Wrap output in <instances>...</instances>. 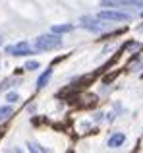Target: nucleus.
<instances>
[{
  "instance_id": "f257e3e1",
  "label": "nucleus",
  "mask_w": 143,
  "mask_h": 153,
  "mask_svg": "<svg viewBox=\"0 0 143 153\" xmlns=\"http://www.w3.org/2000/svg\"><path fill=\"white\" fill-rule=\"evenodd\" d=\"M62 47V37L58 33L52 35H41L35 39V49L37 51H54Z\"/></svg>"
},
{
  "instance_id": "f03ea898",
  "label": "nucleus",
  "mask_w": 143,
  "mask_h": 153,
  "mask_svg": "<svg viewBox=\"0 0 143 153\" xmlns=\"http://www.w3.org/2000/svg\"><path fill=\"white\" fill-rule=\"evenodd\" d=\"M79 27H83V29H87V31H93V33H101V31L105 29V23L101 22V18L83 16V18L79 19Z\"/></svg>"
},
{
  "instance_id": "7ed1b4c3",
  "label": "nucleus",
  "mask_w": 143,
  "mask_h": 153,
  "mask_svg": "<svg viewBox=\"0 0 143 153\" xmlns=\"http://www.w3.org/2000/svg\"><path fill=\"white\" fill-rule=\"evenodd\" d=\"M97 18L106 19V22H130L132 16L126 12H118V10H101Z\"/></svg>"
},
{
  "instance_id": "20e7f679",
  "label": "nucleus",
  "mask_w": 143,
  "mask_h": 153,
  "mask_svg": "<svg viewBox=\"0 0 143 153\" xmlns=\"http://www.w3.org/2000/svg\"><path fill=\"white\" fill-rule=\"evenodd\" d=\"M6 52H8V54H12V56H29V54H33V52H35V49H31L29 43L21 41V43H15V45H8L6 47Z\"/></svg>"
},
{
  "instance_id": "39448f33",
  "label": "nucleus",
  "mask_w": 143,
  "mask_h": 153,
  "mask_svg": "<svg viewBox=\"0 0 143 153\" xmlns=\"http://www.w3.org/2000/svg\"><path fill=\"white\" fill-rule=\"evenodd\" d=\"M102 8H122V6H136L143 8V0H101Z\"/></svg>"
},
{
  "instance_id": "423d86ee",
  "label": "nucleus",
  "mask_w": 143,
  "mask_h": 153,
  "mask_svg": "<svg viewBox=\"0 0 143 153\" xmlns=\"http://www.w3.org/2000/svg\"><path fill=\"white\" fill-rule=\"evenodd\" d=\"M124 142H126V136L122 132H118V134H112L108 138V147H120Z\"/></svg>"
},
{
  "instance_id": "0eeeda50",
  "label": "nucleus",
  "mask_w": 143,
  "mask_h": 153,
  "mask_svg": "<svg viewBox=\"0 0 143 153\" xmlns=\"http://www.w3.org/2000/svg\"><path fill=\"white\" fill-rule=\"evenodd\" d=\"M50 76H52V68H46V72H43L41 78L37 79V89H43V87L50 82Z\"/></svg>"
},
{
  "instance_id": "6e6552de",
  "label": "nucleus",
  "mask_w": 143,
  "mask_h": 153,
  "mask_svg": "<svg viewBox=\"0 0 143 153\" xmlns=\"http://www.w3.org/2000/svg\"><path fill=\"white\" fill-rule=\"evenodd\" d=\"M74 29V23H62V25H54L52 33H70Z\"/></svg>"
},
{
  "instance_id": "1a4fd4ad",
  "label": "nucleus",
  "mask_w": 143,
  "mask_h": 153,
  "mask_svg": "<svg viewBox=\"0 0 143 153\" xmlns=\"http://www.w3.org/2000/svg\"><path fill=\"white\" fill-rule=\"evenodd\" d=\"M12 107L10 105H2V107H0V120H6V118H10L12 116Z\"/></svg>"
},
{
  "instance_id": "9d476101",
  "label": "nucleus",
  "mask_w": 143,
  "mask_h": 153,
  "mask_svg": "<svg viewBox=\"0 0 143 153\" xmlns=\"http://www.w3.org/2000/svg\"><path fill=\"white\" fill-rule=\"evenodd\" d=\"M27 149H29V151H35V153H46V147L39 146L37 142H29V143H27Z\"/></svg>"
},
{
  "instance_id": "9b49d317",
  "label": "nucleus",
  "mask_w": 143,
  "mask_h": 153,
  "mask_svg": "<svg viewBox=\"0 0 143 153\" xmlns=\"http://www.w3.org/2000/svg\"><path fill=\"white\" fill-rule=\"evenodd\" d=\"M41 66V64L37 62V60H29V62L25 64V70H29V72H33V70H37V68Z\"/></svg>"
},
{
  "instance_id": "f8f14e48",
  "label": "nucleus",
  "mask_w": 143,
  "mask_h": 153,
  "mask_svg": "<svg viewBox=\"0 0 143 153\" xmlns=\"http://www.w3.org/2000/svg\"><path fill=\"white\" fill-rule=\"evenodd\" d=\"M6 101H10V103H15V101H19V95L15 93V91H12V93H8V95H6Z\"/></svg>"
}]
</instances>
